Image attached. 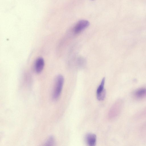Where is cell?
Wrapping results in <instances>:
<instances>
[{"mask_svg":"<svg viewBox=\"0 0 146 146\" xmlns=\"http://www.w3.org/2000/svg\"><path fill=\"white\" fill-rule=\"evenodd\" d=\"M105 82V78H104L97 90V98L98 100L100 101L103 100L106 96V91L104 89Z\"/></svg>","mask_w":146,"mask_h":146,"instance_id":"3957f363","label":"cell"},{"mask_svg":"<svg viewBox=\"0 0 146 146\" xmlns=\"http://www.w3.org/2000/svg\"><path fill=\"white\" fill-rule=\"evenodd\" d=\"M96 136L94 133H89L85 137L86 142L88 145L90 146H95L96 142Z\"/></svg>","mask_w":146,"mask_h":146,"instance_id":"52a82bcc","label":"cell"},{"mask_svg":"<svg viewBox=\"0 0 146 146\" xmlns=\"http://www.w3.org/2000/svg\"><path fill=\"white\" fill-rule=\"evenodd\" d=\"M133 97L137 100H141L146 98V88H139L134 91L133 93Z\"/></svg>","mask_w":146,"mask_h":146,"instance_id":"5b68a950","label":"cell"},{"mask_svg":"<svg viewBox=\"0 0 146 146\" xmlns=\"http://www.w3.org/2000/svg\"><path fill=\"white\" fill-rule=\"evenodd\" d=\"M55 144V139L53 136H50L48 138L45 143V145L46 146L54 145Z\"/></svg>","mask_w":146,"mask_h":146,"instance_id":"9c48e42d","label":"cell"},{"mask_svg":"<svg viewBox=\"0 0 146 146\" xmlns=\"http://www.w3.org/2000/svg\"><path fill=\"white\" fill-rule=\"evenodd\" d=\"M64 83V78L61 75H58L56 77L52 95L53 100H56L61 94Z\"/></svg>","mask_w":146,"mask_h":146,"instance_id":"6da1fadb","label":"cell"},{"mask_svg":"<svg viewBox=\"0 0 146 146\" xmlns=\"http://www.w3.org/2000/svg\"><path fill=\"white\" fill-rule=\"evenodd\" d=\"M123 105V102L121 100H118L115 102L113 108L112 117H115L120 113Z\"/></svg>","mask_w":146,"mask_h":146,"instance_id":"8992f818","label":"cell"},{"mask_svg":"<svg viewBox=\"0 0 146 146\" xmlns=\"http://www.w3.org/2000/svg\"><path fill=\"white\" fill-rule=\"evenodd\" d=\"M135 117L137 119L146 117V107L138 113L135 116Z\"/></svg>","mask_w":146,"mask_h":146,"instance_id":"ba28073f","label":"cell"},{"mask_svg":"<svg viewBox=\"0 0 146 146\" xmlns=\"http://www.w3.org/2000/svg\"><path fill=\"white\" fill-rule=\"evenodd\" d=\"M90 23L87 20H80L74 27L73 29V31L75 34H78L88 27Z\"/></svg>","mask_w":146,"mask_h":146,"instance_id":"7a4b0ae2","label":"cell"},{"mask_svg":"<svg viewBox=\"0 0 146 146\" xmlns=\"http://www.w3.org/2000/svg\"><path fill=\"white\" fill-rule=\"evenodd\" d=\"M92 0V1H94V0Z\"/></svg>","mask_w":146,"mask_h":146,"instance_id":"30bf717a","label":"cell"},{"mask_svg":"<svg viewBox=\"0 0 146 146\" xmlns=\"http://www.w3.org/2000/svg\"><path fill=\"white\" fill-rule=\"evenodd\" d=\"M44 61L43 58H38L36 60L34 65V69L35 72L40 74L42 71L44 66Z\"/></svg>","mask_w":146,"mask_h":146,"instance_id":"277c9868","label":"cell"}]
</instances>
